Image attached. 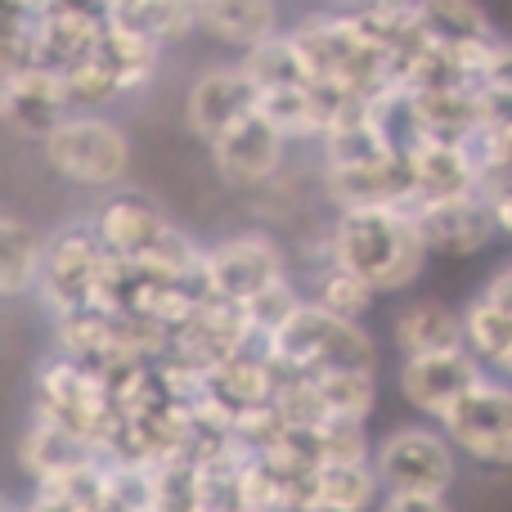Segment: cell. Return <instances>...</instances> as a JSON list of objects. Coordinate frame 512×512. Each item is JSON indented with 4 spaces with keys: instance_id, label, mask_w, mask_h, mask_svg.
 <instances>
[{
    "instance_id": "1",
    "label": "cell",
    "mask_w": 512,
    "mask_h": 512,
    "mask_svg": "<svg viewBox=\"0 0 512 512\" xmlns=\"http://www.w3.org/2000/svg\"><path fill=\"white\" fill-rule=\"evenodd\" d=\"M328 248L378 297H405L432 265L414 207H364L328 216Z\"/></svg>"
},
{
    "instance_id": "8",
    "label": "cell",
    "mask_w": 512,
    "mask_h": 512,
    "mask_svg": "<svg viewBox=\"0 0 512 512\" xmlns=\"http://www.w3.org/2000/svg\"><path fill=\"white\" fill-rule=\"evenodd\" d=\"M445 436L463 454L468 468L508 472L512 468V382L486 373L477 387H468L441 418Z\"/></svg>"
},
{
    "instance_id": "25",
    "label": "cell",
    "mask_w": 512,
    "mask_h": 512,
    "mask_svg": "<svg viewBox=\"0 0 512 512\" xmlns=\"http://www.w3.org/2000/svg\"><path fill=\"white\" fill-rule=\"evenodd\" d=\"M378 512H459L454 495H387Z\"/></svg>"
},
{
    "instance_id": "22",
    "label": "cell",
    "mask_w": 512,
    "mask_h": 512,
    "mask_svg": "<svg viewBox=\"0 0 512 512\" xmlns=\"http://www.w3.org/2000/svg\"><path fill=\"white\" fill-rule=\"evenodd\" d=\"M463 324H468V351L495 373L504 364V355L512 351V315L472 292L463 301Z\"/></svg>"
},
{
    "instance_id": "3",
    "label": "cell",
    "mask_w": 512,
    "mask_h": 512,
    "mask_svg": "<svg viewBox=\"0 0 512 512\" xmlns=\"http://www.w3.org/2000/svg\"><path fill=\"white\" fill-rule=\"evenodd\" d=\"M45 171L54 180L72 189H86V194H113L126 189L135 167V144L126 135V126L117 117H108L104 108H81L68 122H59L41 144Z\"/></svg>"
},
{
    "instance_id": "14",
    "label": "cell",
    "mask_w": 512,
    "mask_h": 512,
    "mask_svg": "<svg viewBox=\"0 0 512 512\" xmlns=\"http://www.w3.org/2000/svg\"><path fill=\"white\" fill-rule=\"evenodd\" d=\"M418 225H423V239L432 256L445 261H468V256L490 252L504 234H499L495 207L486 194H468V198H445V203H423L414 207Z\"/></svg>"
},
{
    "instance_id": "5",
    "label": "cell",
    "mask_w": 512,
    "mask_h": 512,
    "mask_svg": "<svg viewBox=\"0 0 512 512\" xmlns=\"http://www.w3.org/2000/svg\"><path fill=\"white\" fill-rule=\"evenodd\" d=\"M373 468H378L387 495H454L463 477V454L454 450V441L436 418L414 414L378 432Z\"/></svg>"
},
{
    "instance_id": "4",
    "label": "cell",
    "mask_w": 512,
    "mask_h": 512,
    "mask_svg": "<svg viewBox=\"0 0 512 512\" xmlns=\"http://www.w3.org/2000/svg\"><path fill=\"white\" fill-rule=\"evenodd\" d=\"M270 355L288 369L315 373V369H382V342L364 319L328 315L315 301H301L270 337Z\"/></svg>"
},
{
    "instance_id": "17",
    "label": "cell",
    "mask_w": 512,
    "mask_h": 512,
    "mask_svg": "<svg viewBox=\"0 0 512 512\" xmlns=\"http://www.w3.org/2000/svg\"><path fill=\"white\" fill-rule=\"evenodd\" d=\"M414 5H418V27H423L427 41L463 54L477 72L486 50L504 36L481 0H414Z\"/></svg>"
},
{
    "instance_id": "21",
    "label": "cell",
    "mask_w": 512,
    "mask_h": 512,
    "mask_svg": "<svg viewBox=\"0 0 512 512\" xmlns=\"http://www.w3.org/2000/svg\"><path fill=\"white\" fill-rule=\"evenodd\" d=\"M387 499L373 459H346L319 468V512H378Z\"/></svg>"
},
{
    "instance_id": "27",
    "label": "cell",
    "mask_w": 512,
    "mask_h": 512,
    "mask_svg": "<svg viewBox=\"0 0 512 512\" xmlns=\"http://www.w3.org/2000/svg\"><path fill=\"white\" fill-rule=\"evenodd\" d=\"M230 512H256V508H230Z\"/></svg>"
},
{
    "instance_id": "16",
    "label": "cell",
    "mask_w": 512,
    "mask_h": 512,
    "mask_svg": "<svg viewBox=\"0 0 512 512\" xmlns=\"http://www.w3.org/2000/svg\"><path fill=\"white\" fill-rule=\"evenodd\" d=\"M194 23L203 41L230 50L234 59L288 32L279 0H194Z\"/></svg>"
},
{
    "instance_id": "11",
    "label": "cell",
    "mask_w": 512,
    "mask_h": 512,
    "mask_svg": "<svg viewBox=\"0 0 512 512\" xmlns=\"http://www.w3.org/2000/svg\"><path fill=\"white\" fill-rule=\"evenodd\" d=\"M77 113V99L68 90V77L50 68H5L0 81V117L9 135L27 144H41L59 122Z\"/></svg>"
},
{
    "instance_id": "12",
    "label": "cell",
    "mask_w": 512,
    "mask_h": 512,
    "mask_svg": "<svg viewBox=\"0 0 512 512\" xmlns=\"http://www.w3.org/2000/svg\"><path fill=\"white\" fill-rule=\"evenodd\" d=\"M256 104H261V90L239 59L207 63L185 90V126L198 144H212L239 117H248Z\"/></svg>"
},
{
    "instance_id": "19",
    "label": "cell",
    "mask_w": 512,
    "mask_h": 512,
    "mask_svg": "<svg viewBox=\"0 0 512 512\" xmlns=\"http://www.w3.org/2000/svg\"><path fill=\"white\" fill-rule=\"evenodd\" d=\"M414 162V189L418 203H445V198H468L481 194V167L472 144H445V140H423L409 149Z\"/></svg>"
},
{
    "instance_id": "15",
    "label": "cell",
    "mask_w": 512,
    "mask_h": 512,
    "mask_svg": "<svg viewBox=\"0 0 512 512\" xmlns=\"http://www.w3.org/2000/svg\"><path fill=\"white\" fill-rule=\"evenodd\" d=\"M387 346L396 360H414V355L436 351H459L468 346V324H463V306L441 297H405L387 315Z\"/></svg>"
},
{
    "instance_id": "6",
    "label": "cell",
    "mask_w": 512,
    "mask_h": 512,
    "mask_svg": "<svg viewBox=\"0 0 512 512\" xmlns=\"http://www.w3.org/2000/svg\"><path fill=\"white\" fill-rule=\"evenodd\" d=\"M203 274L216 297L239 301V306H252L265 292L301 279L297 252L265 225H243V230L212 239L203 252Z\"/></svg>"
},
{
    "instance_id": "26",
    "label": "cell",
    "mask_w": 512,
    "mask_h": 512,
    "mask_svg": "<svg viewBox=\"0 0 512 512\" xmlns=\"http://www.w3.org/2000/svg\"><path fill=\"white\" fill-rule=\"evenodd\" d=\"M495 373H499V378H508V382H512V351L504 355V364H499V369H495Z\"/></svg>"
},
{
    "instance_id": "2",
    "label": "cell",
    "mask_w": 512,
    "mask_h": 512,
    "mask_svg": "<svg viewBox=\"0 0 512 512\" xmlns=\"http://www.w3.org/2000/svg\"><path fill=\"white\" fill-rule=\"evenodd\" d=\"M90 225H95V234L108 248V256L162 265V270H180V274L203 270L207 243L194 239L158 198L140 194V189L99 194L95 212H90Z\"/></svg>"
},
{
    "instance_id": "23",
    "label": "cell",
    "mask_w": 512,
    "mask_h": 512,
    "mask_svg": "<svg viewBox=\"0 0 512 512\" xmlns=\"http://www.w3.org/2000/svg\"><path fill=\"white\" fill-rule=\"evenodd\" d=\"M477 86L508 90V95H512V36H499V41L486 50L481 72H477Z\"/></svg>"
},
{
    "instance_id": "18",
    "label": "cell",
    "mask_w": 512,
    "mask_h": 512,
    "mask_svg": "<svg viewBox=\"0 0 512 512\" xmlns=\"http://www.w3.org/2000/svg\"><path fill=\"white\" fill-rule=\"evenodd\" d=\"M95 459H104V454L90 441H81V436L63 432L54 423H41V418H23V432L14 441V463L27 486H45V481L63 477V472H77Z\"/></svg>"
},
{
    "instance_id": "13",
    "label": "cell",
    "mask_w": 512,
    "mask_h": 512,
    "mask_svg": "<svg viewBox=\"0 0 512 512\" xmlns=\"http://www.w3.org/2000/svg\"><path fill=\"white\" fill-rule=\"evenodd\" d=\"M319 198L328 212H364V207H414V162L391 153L369 167H319Z\"/></svg>"
},
{
    "instance_id": "7",
    "label": "cell",
    "mask_w": 512,
    "mask_h": 512,
    "mask_svg": "<svg viewBox=\"0 0 512 512\" xmlns=\"http://www.w3.org/2000/svg\"><path fill=\"white\" fill-rule=\"evenodd\" d=\"M104 265H108V248L99 243L90 216L59 225V230L45 234V261H41V279H36L32 301L41 306V315L50 324L63 315H77L86 306H99Z\"/></svg>"
},
{
    "instance_id": "24",
    "label": "cell",
    "mask_w": 512,
    "mask_h": 512,
    "mask_svg": "<svg viewBox=\"0 0 512 512\" xmlns=\"http://www.w3.org/2000/svg\"><path fill=\"white\" fill-rule=\"evenodd\" d=\"M477 297H486L490 306H499V310H508L512 315V256L490 265V274L477 283Z\"/></svg>"
},
{
    "instance_id": "10",
    "label": "cell",
    "mask_w": 512,
    "mask_h": 512,
    "mask_svg": "<svg viewBox=\"0 0 512 512\" xmlns=\"http://www.w3.org/2000/svg\"><path fill=\"white\" fill-rule=\"evenodd\" d=\"M486 373L490 369L468 346H459V351H436V355H414V360H396V396L409 405V414L441 423L454 400L468 387H477Z\"/></svg>"
},
{
    "instance_id": "9",
    "label": "cell",
    "mask_w": 512,
    "mask_h": 512,
    "mask_svg": "<svg viewBox=\"0 0 512 512\" xmlns=\"http://www.w3.org/2000/svg\"><path fill=\"white\" fill-rule=\"evenodd\" d=\"M203 149H207L212 176L221 180L225 189H234V194L252 198L288 171V153L297 149V144H292L261 108H252L248 117H239L230 131H221L212 144H203Z\"/></svg>"
},
{
    "instance_id": "20",
    "label": "cell",
    "mask_w": 512,
    "mask_h": 512,
    "mask_svg": "<svg viewBox=\"0 0 512 512\" xmlns=\"http://www.w3.org/2000/svg\"><path fill=\"white\" fill-rule=\"evenodd\" d=\"M45 261V230H36L23 212L0 216V292L9 301H32Z\"/></svg>"
}]
</instances>
